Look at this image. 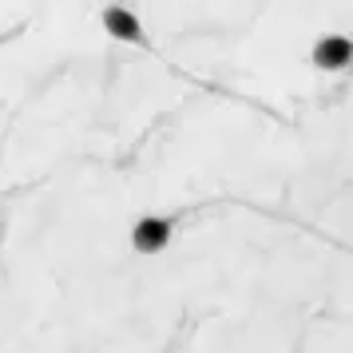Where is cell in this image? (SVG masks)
<instances>
[{
  "label": "cell",
  "instance_id": "3957f363",
  "mask_svg": "<svg viewBox=\"0 0 353 353\" xmlns=\"http://www.w3.org/2000/svg\"><path fill=\"white\" fill-rule=\"evenodd\" d=\"M310 60L321 72H341L353 60V40L350 36H321L318 44H314V52H310Z\"/></svg>",
  "mask_w": 353,
  "mask_h": 353
},
{
  "label": "cell",
  "instance_id": "6da1fadb",
  "mask_svg": "<svg viewBox=\"0 0 353 353\" xmlns=\"http://www.w3.org/2000/svg\"><path fill=\"white\" fill-rule=\"evenodd\" d=\"M103 28H108V36H115V40H123V44H135V48H147V32L143 24H139V17L131 12V8H119V4H112V8H103Z\"/></svg>",
  "mask_w": 353,
  "mask_h": 353
},
{
  "label": "cell",
  "instance_id": "7a4b0ae2",
  "mask_svg": "<svg viewBox=\"0 0 353 353\" xmlns=\"http://www.w3.org/2000/svg\"><path fill=\"white\" fill-rule=\"evenodd\" d=\"M167 242H171V219L147 214V219H139L131 226V246L139 254H159V250H167Z\"/></svg>",
  "mask_w": 353,
  "mask_h": 353
}]
</instances>
